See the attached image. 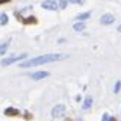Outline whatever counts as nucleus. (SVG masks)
<instances>
[{"mask_svg":"<svg viewBox=\"0 0 121 121\" xmlns=\"http://www.w3.org/2000/svg\"><path fill=\"white\" fill-rule=\"evenodd\" d=\"M67 55H60V53H50V55H43L38 56V58H33L30 60H24V62L20 64V67L23 68H29V67H36V65H43V64H48V62H56V60L65 59Z\"/></svg>","mask_w":121,"mask_h":121,"instance_id":"obj_1","label":"nucleus"},{"mask_svg":"<svg viewBox=\"0 0 121 121\" xmlns=\"http://www.w3.org/2000/svg\"><path fill=\"white\" fill-rule=\"evenodd\" d=\"M24 58H26V53H21V55H14V56H11V58H8V59H3L2 60V65L3 67L11 65V64L17 62V60H21V59H24Z\"/></svg>","mask_w":121,"mask_h":121,"instance_id":"obj_2","label":"nucleus"},{"mask_svg":"<svg viewBox=\"0 0 121 121\" xmlns=\"http://www.w3.org/2000/svg\"><path fill=\"white\" fill-rule=\"evenodd\" d=\"M64 112H65V106L58 104V106H55V108L52 109V117L53 118H60V117L64 115Z\"/></svg>","mask_w":121,"mask_h":121,"instance_id":"obj_3","label":"nucleus"},{"mask_svg":"<svg viewBox=\"0 0 121 121\" xmlns=\"http://www.w3.org/2000/svg\"><path fill=\"white\" fill-rule=\"evenodd\" d=\"M41 6H43L44 9H48V11H56L59 8V5L55 0H44V2L41 3Z\"/></svg>","mask_w":121,"mask_h":121,"instance_id":"obj_4","label":"nucleus"},{"mask_svg":"<svg viewBox=\"0 0 121 121\" xmlns=\"http://www.w3.org/2000/svg\"><path fill=\"white\" fill-rule=\"evenodd\" d=\"M113 21H115V17H113L112 14H104V15H101V18H100V23H101V24H104V26L112 24Z\"/></svg>","mask_w":121,"mask_h":121,"instance_id":"obj_5","label":"nucleus"},{"mask_svg":"<svg viewBox=\"0 0 121 121\" xmlns=\"http://www.w3.org/2000/svg\"><path fill=\"white\" fill-rule=\"evenodd\" d=\"M30 79H33V80H39V79H45L48 77V71H36V73H30Z\"/></svg>","mask_w":121,"mask_h":121,"instance_id":"obj_6","label":"nucleus"},{"mask_svg":"<svg viewBox=\"0 0 121 121\" xmlns=\"http://www.w3.org/2000/svg\"><path fill=\"white\" fill-rule=\"evenodd\" d=\"M5 115H6V117H15V115H18V109L8 108L6 111H5Z\"/></svg>","mask_w":121,"mask_h":121,"instance_id":"obj_7","label":"nucleus"},{"mask_svg":"<svg viewBox=\"0 0 121 121\" xmlns=\"http://www.w3.org/2000/svg\"><path fill=\"white\" fill-rule=\"evenodd\" d=\"M91 104H92V97L88 95V97L85 98V101H83V109H89Z\"/></svg>","mask_w":121,"mask_h":121,"instance_id":"obj_8","label":"nucleus"},{"mask_svg":"<svg viewBox=\"0 0 121 121\" xmlns=\"http://www.w3.org/2000/svg\"><path fill=\"white\" fill-rule=\"evenodd\" d=\"M23 23H24V24H35V23H36V18H35V17L24 18V20H23Z\"/></svg>","mask_w":121,"mask_h":121,"instance_id":"obj_9","label":"nucleus"},{"mask_svg":"<svg viewBox=\"0 0 121 121\" xmlns=\"http://www.w3.org/2000/svg\"><path fill=\"white\" fill-rule=\"evenodd\" d=\"M8 45H9V41H6V43L0 44V55H3V53H6V50H8Z\"/></svg>","mask_w":121,"mask_h":121,"instance_id":"obj_10","label":"nucleus"},{"mask_svg":"<svg viewBox=\"0 0 121 121\" xmlns=\"http://www.w3.org/2000/svg\"><path fill=\"white\" fill-rule=\"evenodd\" d=\"M73 29L77 30V32H82V30L85 29V24H83V23H76V24L73 26Z\"/></svg>","mask_w":121,"mask_h":121,"instance_id":"obj_11","label":"nucleus"},{"mask_svg":"<svg viewBox=\"0 0 121 121\" xmlns=\"http://www.w3.org/2000/svg\"><path fill=\"white\" fill-rule=\"evenodd\" d=\"M91 17V12H85V14H80L77 15V20H86V18Z\"/></svg>","mask_w":121,"mask_h":121,"instance_id":"obj_12","label":"nucleus"},{"mask_svg":"<svg viewBox=\"0 0 121 121\" xmlns=\"http://www.w3.org/2000/svg\"><path fill=\"white\" fill-rule=\"evenodd\" d=\"M6 23H8V15L0 14V24H6Z\"/></svg>","mask_w":121,"mask_h":121,"instance_id":"obj_13","label":"nucleus"},{"mask_svg":"<svg viewBox=\"0 0 121 121\" xmlns=\"http://www.w3.org/2000/svg\"><path fill=\"white\" fill-rule=\"evenodd\" d=\"M120 88H121V82L118 80V82L115 83V88H113V92H115V94H118V92H120Z\"/></svg>","mask_w":121,"mask_h":121,"instance_id":"obj_14","label":"nucleus"},{"mask_svg":"<svg viewBox=\"0 0 121 121\" xmlns=\"http://www.w3.org/2000/svg\"><path fill=\"white\" fill-rule=\"evenodd\" d=\"M59 8L60 9H65L67 8V0H59Z\"/></svg>","mask_w":121,"mask_h":121,"instance_id":"obj_15","label":"nucleus"},{"mask_svg":"<svg viewBox=\"0 0 121 121\" xmlns=\"http://www.w3.org/2000/svg\"><path fill=\"white\" fill-rule=\"evenodd\" d=\"M70 3H74V5H83L85 3V0H68Z\"/></svg>","mask_w":121,"mask_h":121,"instance_id":"obj_16","label":"nucleus"},{"mask_svg":"<svg viewBox=\"0 0 121 121\" xmlns=\"http://www.w3.org/2000/svg\"><path fill=\"white\" fill-rule=\"evenodd\" d=\"M109 120H111V118H109V115H108V113H104V115H103V120H101V121H109Z\"/></svg>","mask_w":121,"mask_h":121,"instance_id":"obj_17","label":"nucleus"},{"mask_svg":"<svg viewBox=\"0 0 121 121\" xmlns=\"http://www.w3.org/2000/svg\"><path fill=\"white\" fill-rule=\"evenodd\" d=\"M11 0H0V5H3V3H9Z\"/></svg>","mask_w":121,"mask_h":121,"instance_id":"obj_18","label":"nucleus"},{"mask_svg":"<svg viewBox=\"0 0 121 121\" xmlns=\"http://www.w3.org/2000/svg\"><path fill=\"white\" fill-rule=\"evenodd\" d=\"M118 32H120V33H121V24H120V26H118Z\"/></svg>","mask_w":121,"mask_h":121,"instance_id":"obj_19","label":"nucleus"},{"mask_svg":"<svg viewBox=\"0 0 121 121\" xmlns=\"http://www.w3.org/2000/svg\"><path fill=\"white\" fill-rule=\"evenodd\" d=\"M109 121H117V120H115V118H111V120H109Z\"/></svg>","mask_w":121,"mask_h":121,"instance_id":"obj_20","label":"nucleus"}]
</instances>
